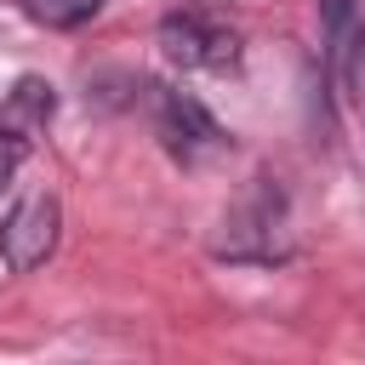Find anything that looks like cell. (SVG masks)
I'll use <instances>...</instances> for the list:
<instances>
[{
    "label": "cell",
    "instance_id": "obj_1",
    "mask_svg": "<svg viewBox=\"0 0 365 365\" xmlns=\"http://www.w3.org/2000/svg\"><path fill=\"white\" fill-rule=\"evenodd\" d=\"M57 234H63V205H57V194H23L11 211H6V222H0V262L11 268V274H34L51 251H57Z\"/></svg>",
    "mask_w": 365,
    "mask_h": 365
},
{
    "label": "cell",
    "instance_id": "obj_3",
    "mask_svg": "<svg viewBox=\"0 0 365 365\" xmlns=\"http://www.w3.org/2000/svg\"><path fill=\"white\" fill-rule=\"evenodd\" d=\"M154 125H160V143L177 160H200V154L228 143L222 125L205 114V103H194L188 91H165V86H154Z\"/></svg>",
    "mask_w": 365,
    "mask_h": 365
},
{
    "label": "cell",
    "instance_id": "obj_2",
    "mask_svg": "<svg viewBox=\"0 0 365 365\" xmlns=\"http://www.w3.org/2000/svg\"><path fill=\"white\" fill-rule=\"evenodd\" d=\"M160 51L177 68H211V74H222V68L240 63V34L228 23H217V17H205V11H177V17L160 23Z\"/></svg>",
    "mask_w": 365,
    "mask_h": 365
},
{
    "label": "cell",
    "instance_id": "obj_4",
    "mask_svg": "<svg viewBox=\"0 0 365 365\" xmlns=\"http://www.w3.org/2000/svg\"><path fill=\"white\" fill-rule=\"evenodd\" d=\"M51 108H57L51 86H46V80H34V74H23V80H17V91H11V103H6V120H11V125H23V131H40V125L51 120Z\"/></svg>",
    "mask_w": 365,
    "mask_h": 365
},
{
    "label": "cell",
    "instance_id": "obj_7",
    "mask_svg": "<svg viewBox=\"0 0 365 365\" xmlns=\"http://www.w3.org/2000/svg\"><path fill=\"white\" fill-rule=\"evenodd\" d=\"M348 74H354V103H359V114H365V23H359V34H354V63H348Z\"/></svg>",
    "mask_w": 365,
    "mask_h": 365
},
{
    "label": "cell",
    "instance_id": "obj_6",
    "mask_svg": "<svg viewBox=\"0 0 365 365\" xmlns=\"http://www.w3.org/2000/svg\"><path fill=\"white\" fill-rule=\"evenodd\" d=\"M29 160V131L23 125H11L6 114H0V188L17 177V165Z\"/></svg>",
    "mask_w": 365,
    "mask_h": 365
},
{
    "label": "cell",
    "instance_id": "obj_5",
    "mask_svg": "<svg viewBox=\"0 0 365 365\" xmlns=\"http://www.w3.org/2000/svg\"><path fill=\"white\" fill-rule=\"evenodd\" d=\"M103 0H23V11L46 29H80L86 17H97Z\"/></svg>",
    "mask_w": 365,
    "mask_h": 365
}]
</instances>
